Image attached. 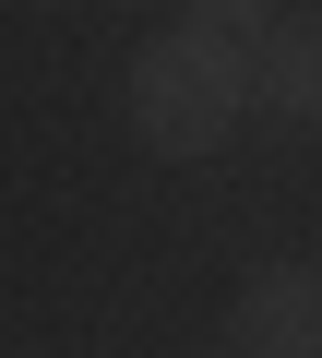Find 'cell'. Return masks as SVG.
I'll use <instances>...</instances> for the list:
<instances>
[{
  "label": "cell",
  "mask_w": 322,
  "mask_h": 358,
  "mask_svg": "<svg viewBox=\"0 0 322 358\" xmlns=\"http://www.w3.org/2000/svg\"><path fill=\"white\" fill-rule=\"evenodd\" d=\"M251 84H263V108H275V120H298V131H322V13H286V24L263 36V60H251Z\"/></svg>",
  "instance_id": "3"
},
{
  "label": "cell",
  "mask_w": 322,
  "mask_h": 358,
  "mask_svg": "<svg viewBox=\"0 0 322 358\" xmlns=\"http://www.w3.org/2000/svg\"><path fill=\"white\" fill-rule=\"evenodd\" d=\"M119 13H143V0H119Z\"/></svg>",
  "instance_id": "5"
},
{
  "label": "cell",
  "mask_w": 322,
  "mask_h": 358,
  "mask_svg": "<svg viewBox=\"0 0 322 358\" xmlns=\"http://www.w3.org/2000/svg\"><path fill=\"white\" fill-rule=\"evenodd\" d=\"M227 358H239V346H227Z\"/></svg>",
  "instance_id": "6"
},
{
  "label": "cell",
  "mask_w": 322,
  "mask_h": 358,
  "mask_svg": "<svg viewBox=\"0 0 322 358\" xmlns=\"http://www.w3.org/2000/svg\"><path fill=\"white\" fill-rule=\"evenodd\" d=\"M251 48L215 36V24H168L155 48H131V131L155 155H215L239 120H251Z\"/></svg>",
  "instance_id": "1"
},
{
  "label": "cell",
  "mask_w": 322,
  "mask_h": 358,
  "mask_svg": "<svg viewBox=\"0 0 322 358\" xmlns=\"http://www.w3.org/2000/svg\"><path fill=\"white\" fill-rule=\"evenodd\" d=\"M191 24H215V36H251V24H263V36H275L286 0H191Z\"/></svg>",
  "instance_id": "4"
},
{
  "label": "cell",
  "mask_w": 322,
  "mask_h": 358,
  "mask_svg": "<svg viewBox=\"0 0 322 358\" xmlns=\"http://www.w3.org/2000/svg\"><path fill=\"white\" fill-rule=\"evenodd\" d=\"M239 358H322V263H251L227 299Z\"/></svg>",
  "instance_id": "2"
}]
</instances>
